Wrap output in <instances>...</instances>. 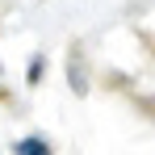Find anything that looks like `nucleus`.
<instances>
[{"instance_id": "obj_1", "label": "nucleus", "mask_w": 155, "mask_h": 155, "mask_svg": "<svg viewBox=\"0 0 155 155\" xmlns=\"http://www.w3.org/2000/svg\"><path fill=\"white\" fill-rule=\"evenodd\" d=\"M17 155H51V147H46L42 138H21V143H17Z\"/></svg>"}]
</instances>
